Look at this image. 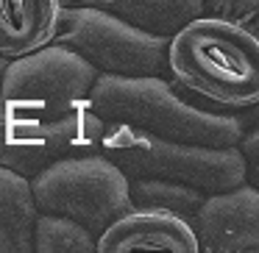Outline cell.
<instances>
[{"label":"cell","instance_id":"obj_8","mask_svg":"<svg viewBox=\"0 0 259 253\" xmlns=\"http://www.w3.org/2000/svg\"><path fill=\"white\" fill-rule=\"evenodd\" d=\"M98 253H125V250H173L195 253L198 239L190 220L162 209L131 206L117 220L95 236Z\"/></svg>","mask_w":259,"mask_h":253},{"label":"cell","instance_id":"obj_11","mask_svg":"<svg viewBox=\"0 0 259 253\" xmlns=\"http://www.w3.org/2000/svg\"><path fill=\"white\" fill-rule=\"evenodd\" d=\"M62 6H90L156 36H170L201 14V0H62Z\"/></svg>","mask_w":259,"mask_h":253},{"label":"cell","instance_id":"obj_9","mask_svg":"<svg viewBox=\"0 0 259 253\" xmlns=\"http://www.w3.org/2000/svg\"><path fill=\"white\" fill-rule=\"evenodd\" d=\"M75 131L70 125H48L0 106V167L34 178L42 167L73 153Z\"/></svg>","mask_w":259,"mask_h":253},{"label":"cell","instance_id":"obj_2","mask_svg":"<svg viewBox=\"0 0 259 253\" xmlns=\"http://www.w3.org/2000/svg\"><path fill=\"white\" fill-rule=\"evenodd\" d=\"M167 73L209 103L253 109L259 103V36L198 14L167 39Z\"/></svg>","mask_w":259,"mask_h":253},{"label":"cell","instance_id":"obj_15","mask_svg":"<svg viewBox=\"0 0 259 253\" xmlns=\"http://www.w3.org/2000/svg\"><path fill=\"white\" fill-rule=\"evenodd\" d=\"M201 14L234 23L251 34L259 31V0H201Z\"/></svg>","mask_w":259,"mask_h":253},{"label":"cell","instance_id":"obj_5","mask_svg":"<svg viewBox=\"0 0 259 253\" xmlns=\"http://www.w3.org/2000/svg\"><path fill=\"white\" fill-rule=\"evenodd\" d=\"M31 192L39 212L75 220L92 236L134 206L125 173L103 153L56 159L31 178Z\"/></svg>","mask_w":259,"mask_h":253},{"label":"cell","instance_id":"obj_12","mask_svg":"<svg viewBox=\"0 0 259 253\" xmlns=\"http://www.w3.org/2000/svg\"><path fill=\"white\" fill-rule=\"evenodd\" d=\"M31 178L0 167V253H31L34 250L36 223Z\"/></svg>","mask_w":259,"mask_h":253},{"label":"cell","instance_id":"obj_7","mask_svg":"<svg viewBox=\"0 0 259 253\" xmlns=\"http://www.w3.org/2000/svg\"><path fill=\"white\" fill-rule=\"evenodd\" d=\"M198 250L253 253L259 250V192L253 184L212 192L190 220Z\"/></svg>","mask_w":259,"mask_h":253},{"label":"cell","instance_id":"obj_14","mask_svg":"<svg viewBox=\"0 0 259 253\" xmlns=\"http://www.w3.org/2000/svg\"><path fill=\"white\" fill-rule=\"evenodd\" d=\"M95 236L75 220L39 212L34 223V253H90Z\"/></svg>","mask_w":259,"mask_h":253},{"label":"cell","instance_id":"obj_13","mask_svg":"<svg viewBox=\"0 0 259 253\" xmlns=\"http://www.w3.org/2000/svg\"><path fill=\"white\" fill-rule=\"evenodd\" d=\"M128 197L134 206L162 209V212H173L184 220H192L206 192L162 178H128Z\"/></svg>","mask_w":259,"mask_h":253},{"label":"cell","instance_id":"obj_4","mask_svg":"<svg viewBox=\"0 0 259 253\" xmlns=\"http://www.w3.org/2000/svg\"><path fill=\"white\" fill-rule=\"evenodd\" d=\"M125 178H162L206 192H223L245 184V159L240 147H209L176 142L123 123H106L101 150Z\"/></svg>","mask_w":259,"mask_h":253},{"label":"cell","instance_id":"obj_6","mask_svg":"<svg viewBox=\"0 0 259 253\" xmlns=\"http://www.w3.org/2000/svg\"><path fill=\"white\" fill-rule=\"evenodd\" d=\"M53 42L78 53L103 75H162L167 73V39L140 31L90 6H62Z\"/></svg>","mask_w":259,"mask_h":253},{"label":"cell","instance_id":"obj_1","mask_svg":"<svg viewBox=\"0 0 259 253\" xmlns=\"http://www.w3.org/2000/svg\"><path fill=\"white\" fill-rule=\"evenodd\" d=\"M95 78L98 70L92 64L51 42L39 50L9 59L0 81V106L48 125H70L75 131L73 153H98L106 120L90 103Z\"/></svg>","mask_w":259,"mask_h":253},{"label":"cell","instance_id":"obj_3","mask_svg":"<svg viewBox=\"0 0 259 253\" xmlns=\"http://www.w3.org/2000/svg\"><path fill=\"white\" fill-rule=\"evenodd\" d=\"M90 103L106 123H123L176 142L234 147L245 134L240 117L198 109L176 95L162 75H103L98 73Z\"/></svg>","mask_w":259,"mask_h":253},{"label":"cell","instance_id":"obj_16","mask_svg":"<svg viewBox=\"0 0 259 253\" xmlns=\"http://www.w3.org/2000/svg\"><path fill=\"white\" fill-rule=\"evenodd\" d=\"M6 64H9V59H0V81H3V73H6Z\"/></svg>","mask_w":259,"mask_h":253},{"label":"cell","instance_id":"obj_10","mask_svg":"<svg viewBox=\"0 0 259 253\" xmlns=\"http://www.w3.org/2000/svg\"><path fill=\"white\" fill-rule=\"evenodd\" d=\"M62 0H0V59H17L51 45Z\"/></svg>","mask_w":259,"mask_h":253}]
</instances>
